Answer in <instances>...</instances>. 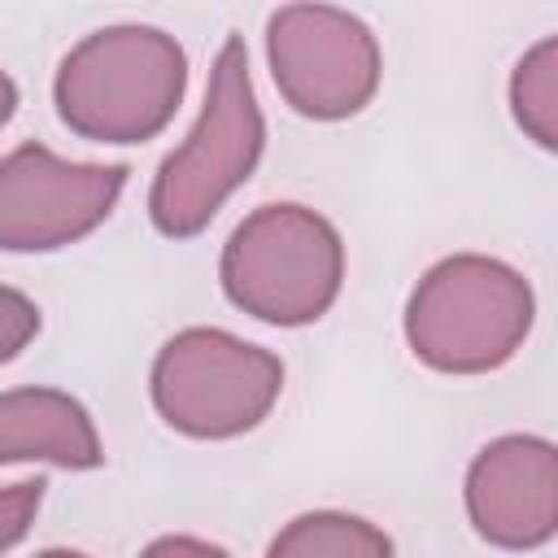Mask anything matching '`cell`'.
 Listing matches in <instances>:
<instances>
[{"label": "cell", "instance_id": "1", "mask_svg": "<svg viewBox=\"0 0 558 558\" xmlns=\"http://www.w3.org/2000/svg\"><path fill=\"white\" fill-rule=\"evenodd\" d=\"M187 57L157 26H109L78 39L52 83L61 122L96 144L153 140L179 109Z\"/></svg>", "mask_w": 558, "mask_h": 558}, {"label": "cell", "instance_id": "2", "mask_svg": "<svg viewBox=\"0 0 558 558\" xmlns=\"http://www.w3.org/2000/svg\"><path fill=\"white\" fill-rule=\"evenodd\" d=\"M266 148V122L248 74V48L240 35L222 44L209 70L205 105L187 140L161 161L148 214L153 227L170 240H187L209 227V218L227 205V196L257 170Z\"/></svg>", "mask_w": 558, "mask_h": 558}, {"label": "cell", "instance_id": "3", "mask_svg": "<svg viewBox=\"0 0 558 558\" xmlns=\"http://www.w3.org/2000/svg\"><path fill=\"white\" fill-rule=\"evenodd\" d=\"M536 318L527 279L484 253L436 262L405 301V340L445 375H484L519 353Z\"/></svg>", "mask_w": 558, "mask_h": 558}, {"label": "cell", "instance_id": "4", "mask_svg": "<svg viewBox=\"0 0 558 558\" xmlns=\"http://www.w3.org/2000/svg\"><path fill=\"white\" fill-rule=\"evenodd\" d=\"M222 292L244 314L301 327L331 310L344 283L340 231L292 201L253 209L222 248Z\"/></svg>", "mask_w": 558, "mask_h": 558}, {"label": "cell", "instance_id": "5", "mask_svg": "<svg viewBox=\"0 0 558 558\" xmlns=\"http://www.w3.org/2000/svg\"><path fill=\"white\" fill-rule=\"evenodd\" d=\"M283 392V362L218 327L170 336L153 362L157 414L192 440H227L253 432Z\"/></svg>", "mask_w": 558, "mask_h": 558}, {"label": "cell", "instance_id": "6", "mask_svg": "<svg viewBox=\"0 0 558 558\" xmlns=\"http://www.w3.org/2000/svg\"><path fill=\"white\" fill-rule=\"evenodd\" d=\"M266 61L279 96L314 122H340L366 109L384 70L371 26L331 4H288L270 13Z\"/></svg>", "mask_w": 558, "mask_h": 558}, {"label": "cell", "instance_id": "7", "mask_svg": "<svg viewBox=\"0 0 558 558\" xmlns=\"http://www.w3.org/2000/svg\"><path fill=\"white\" fill-rule=\"evenodd\" d=\"M122 187L126 166L65 161L44 144H22L0 161V248H65L113 214Z\"/></svg>", "mask_w": 558, "mask_h": 558}, {"label": "cell", "instance_id": "8", "mask_svg": "<svg viewBox=\"0 0 558 558\" xmlns=\"http://www.w3.org/2000/svg\"><path fill=\"white\" fill-rule=\"evenodd\" d=\"M466 514L488 545L536 549L558 527V453L541 436H501L466 471Z\"/></svg>", "mask_w": 558, "mask_h": 558}, {"label": "cell", "instance_id": "9", "mask_svg": "<svg viewBox=\"0 0 558 558\" xmlns=\"http://www.w3.org/2000/svg\"><path fill=\"white\" fill-rule=\"evenodd\" d=\"M0 462H44L61 471H92L105 462L100 432L83 401L61 388L0 392Z\"/></svg>", "mask_w": 558, "mask_h": 558}, {"label": "cell", "instance_id": "10", "mask_svg": "<svg viewBox=\"0 0 558 558\" xmlns=\"http://www.w3.org/2000/svg\"><path fill=\"white\" fill-rule=\"evenodd\" d=\"M266 558H392L388 532L344 510H310L283 523Z\"/></svg>", "mask_w": 558, "mask_h": 558}, {"label": "cell", "instance_id": "11", "mask_svg": "<svg viewBox=\"0 0 558 558\" xmlns=\"http://www.w3.org/2000/svg\"><path fill=\"white\" fill-rule=\"evenodd\" d=\"M510 109H514V122L541 148L558 144V39L554 35L519 57L510 78Z\"/></svg>", "mask_w": 558, "mask_h": 558}, {"label": "cell", "instance_id": "12", "mask_svg": "<svg viewBox=\"0 0 558 558\" xmlns=\"http://www.w3.org/2000/svg\"><path fill=\"white\" fill-rule=\"evenodd\" d=\"M35 331H39V305L26 292L0 283V366L13 362L35 340Z\"/></svg>", "mask_w": 558, "mask_h": 558}, {"label": "cell", "instance_id": "13", "mask_svg": "<svg viewBox=\"0 0 558 558\" xmlns=\"http://www.w3.org/2000/svg\"><path fill=\"white\" fill-rule=\"evenodd\" d=\"M39 501H44V484L39 480H17V484L0 488V554H9L26 536V527L39 514Z\"/></svg>", "mask_w": 558, "mask_h": 558}, {"label": "cell", "instance_id": "14", "mask_svg": "<svg viewBox=\"0 0 558 558\" xmlns=\"http://www.w3.org/2000/svg\"><path fill=\"white\" fill-rule=\"evenodd\" d=\"M140 558H227V549L201 536H157Z\"/></svg>", "mask_w": 558, "mask_h": 558}, {"label": "cell", "instance_id": "15", "mask_svg": "<svg viewBox=\"0 0 558 558\" xmlns=\"http://www.w3.org/2000/svg\"><path fill=\"white\" fill-rule=\"evenodd\" d=\"M13 109H17V87H13V78L0 70V126L13 118Z\"/></svg>", "mask_w": 558, "mask_h": 558}, {"label": "cell", "instance_id": "16", "mask_svg": "<svg viewBox=\"0 0 558 558\" xmlns=\"http://www.w3.org/2000/svg\"><path fill=\"white\" fill-rule=\"evenodd\" d=\"M35 558H87V554H78V549H44Z\"/></svg>", "mask_w": 558, "mask_h": 558}]
</instances>
